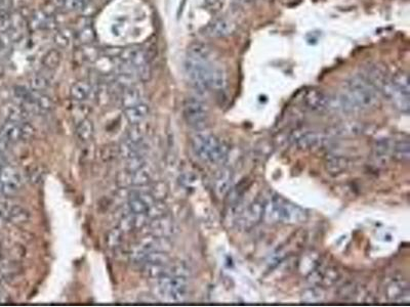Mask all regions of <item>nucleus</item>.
Returning <instances> with one entry per match:
<instances>
[{"mask_svg":"<svg viewBox=\"0 0 410 307\" xmlns=\"http://www.w3.org/2000/svg\"><path fill=\"white\" fill-rule=\"evenodd\" d=\"M195 156L207 164L220 163L227 157V147L219 138L210 133H197L191 139Z\"/></svg>","mask_w":410,"mask_h":307,"instance_id":"3","label":"nucleus"},{"mask_svg":"<svg viewBox=\"0 0 410 307\" xmlns=\"http://www.w3.org/2000/svg\"><path fill=\"white\" fill-rule=\"evenodd\" d=\"M266 218L270 222L295 223L305 218V212L280 196H273L265 206Z\"/></svg>","mask_w":410,"mask_h":307,"instance_id":"4","label":"nucleus"},{"mask_svg":"<svg viewBox=\"0 0 410 307\" xmlns=\"http://www.w3.org/2000/svg\"><path fill=\"white\" fill-rule=\"evenodd\" d=\"M53 41L59 48L65 49L72 43V33L69 29H63L58 31L53 36Z\"/></svg>","mask_w":410,"mask_h":307,"instance_id":"22","label":"nucleus"},{"mask_svg":"<svg viewBox=\"0 0 410 307\" xmlns=\"http://www.w3.org/2000/svg\"><path fill=\"white\" fill-rule=\"evenodd\" d=\"M236 29V24L226 16H220L204 28V35L210 38H223L230 36Z\"/></svg>","mask_w":410,"mask_h":307,"instance_id":"11","label":"nucleus"},{"mask_svg":"<svg viewBox=\"0 0 410 307\" xmlns=\"http://www.w3.org/2000/svg\"><path fill=\"white\" fill-rule=\"evenodd\" d=\"M82 57L89 62H95L100 58V50L91 44L84 45L82 49Z\"/></svg>","mask_w":410,"mask_h":307,"instance_id":"25","label":"nucleus"},{"mask_svg":"<svg viewBox=\"0 0 410 307\" xmlns=\"http://www.w3.org/2000/svg\"><path fill=\"white\" fill-rule=\"evenodd\" d=\"M184 66L190 82L200 93L221 90L225 87V72L213 64L212 57L200 58L188 53Z\"/></svg>","mask_w":410,"mask_h":307,"instance_id":"1","label":"nucleus"},{"mask_svg":"<svg viewBox=\"0 0 410 307\" xmlns=\"http://www.w3.org/2000/svg\"><path fill=\"white\" fill-rule=\"evenodd\" d=\"M142 100V96L140 90L133 87V86H129V87H125L121 101H122V104L124 105V107H128V106H132L135 104H138L141 102Z\"/></svg>","mask_w":410,"mask_h":307,"instance_id":"19","label":"nucleus"},{"mask_svg":"<svg viewBox=\"0 0 410 307\" xmlns=\"http://www.w3.org/2000/svg\"><path fill=\"white\" fill-rule=\"evenodd\" d=\"M340 102L348 112L368 111L375 109L380 102L378 90L364 77L355 76L347 81Z\"/></svg>","mask_w":410,"mask_h":307,"instance_id":"2","label":"nucleus"},{"mask_svg":"<svg viewBox=\"0 0 410 307\" xmlns=\"http://www.w3.org/2000/svg\"><path fill=\"white\" fill-rule=\"evenodd\" d=\"M30 26L34 30H50L55 27L54 16L45 10H37L31 15Z\"/></svg>","mask_w":410,"mask_h":307,"instance_id":"14","label":"nucleus"},{"mask_svg":"<svg viewBox=\"0 0 410 307\" xmlns=\"http://www.w3.org/2000/svg\"><path fill=\"white\" fill-rule=\"evenodd\" d=\"M54 4L58 8L64 11L78 10L77 0H54Z\"/></svg>","mask_w":410,"mask_h":307,"instance_id":"24","label":"nucleus"},{"mask_svg":"<svg viewBox=\"0 0 410 307\" xmlns=\"http://www.w3.org/2000/svg\"><path fill=\"white\" fill-rule=\"evenodd\" d=\"M95 132V128H94V124L92 122L88 119H84L82 120L76 128V134L78 136V138L82 141H87L89 140L92 135H94Z\"/></svg>","mask_w":410,"mask_h":307,"instance_id":"20","label":"nucleus"},{"mask_svg":"<svg viewBox=\"0 0 410 307\" xmlns=\"http://www.w3.org/2000/svg\"><path fill=\"white\" fill-rule=\"evenodd\" d=\"M149 113H150V107L143 102L124 109L125 118L132 125H139L142 123L148 117Z\"/></svg>","mask_w":410,"mask_h":307,"instance_id":"15","label":"nucleus"},{"mask_svg":"<svg viewBox=\"0 0 410 307\" xmlns=\"http://www.w3.org/2000/svg\"><path fill=\"white\" fill-rule=\"evenodd\" d=\"M223 3H225V0H204L205 8L213 13L219 11L222 8Z\"/></svg>","mask_w":410,"mask_h":307,"instance_id":"26","label":"nucleus"},{"mask_svg":"<svg viewBox=\"0 0 410 307\" xmlns=\"http://www.w3.org/2000/svg\"><path fill=\"white\" fill-rule=\"evenodd\" d=\"M155 201L156 199L151 193L134 192L128 197V207L132 213L146 216Z\"/></svg>","mask_w":410,"mask_h":307,"instance_id":"10","label":"nucleus"},{"mask_svg":"<svg viewBox=\"0 0 410 307\" xmlns=\"http://www.w3.org/2000/svg\"><path fill=\"white\" fill-rule=\"evenodd\" d=\"M157 290L164 300L180 302L188 296L189 283L183 274L170 268L169 273L158 279Z\"/></svg>","mask_w":410,"mask_h":307,"instance_id":"5","label":"nucleus"},{"mask_svg":"<svg viewBox=\"0 0 410 307\" xmlns=\"http://www.w3.org/2000/svg\"><path fill=\"white\" fill-rule=\"evenodd\" d=\"M184 117L193 129L202 130L207 126L208 107L202 101L190 98L185 102Z\"/></svg>","mask_w":410,"mask_h":307,"instance_id":"8","label":"nucleus"},{"mask_svg":"<svg viewBox=\"0 0 410 307\" xmlns=\"http://www.w3.org/2000/svg\"><path fill=\"white\" fill-rule=\"evenodd\" d=\"M29 84H30L31 89L35 90V92L42 93L43 90H45L49 87L50 83H49L48 79L46 77H44L43 75L35 74L30 78Z\"/></svg>","mask_w":410,"mask_h":307,"instance_id":"23","label":"nucleus"},{"mask_svg":"<svg viewBox=\"0 0 410 307\" xmlns=\"http://www.w3.org/2000/svg\"><path fill=\"white\" fill-rule=\"evenodd\" d=\"M10 43L11 40L6 33L2 32L0 34V55H2V53H5L7 51Z\"/></svg>","mask_w":410,"mask_h":307,"instance_id":"27","label":"nucleus"},{"mask_svg":"<svg viewBox=\"0 0 410 307\" xmlns=\"http://www.w3.org/2000/svg\"><path fill=\"white\" fill-rule=\"evenodd\" d=\"M127 173H128L126 177L127 185L142 187V186H147L148 184H150L152 182L151 171L146 167V165L135 171L127 172Z\"/></svg>","mask_w":410,"mask_h":307,"instance_id":"16","label":"nucleus"},{"mask_svg":"<svg viewBox=\"0 0 410 307\" xmlns=\"http://www.w3.org/2000/svg\"><path fill=\"white\" fill-rule=\"evenodd\" d=\"M77 39L83 45L91 44L94 42L96 40V32L92 26L85 25L84 27H81L77 33Z\"/></svg>","mask_w":410,"mask_h":307,"instance_id":"21","label":"nucleus"},{"mask_svg":"<svg viewBox=\"0 0 410 307\" xmlns=\"http://www.w3.org/2000/svg\"><path fill=\"white\" fill-rule=\"evenodd\" d=\"M239 1H241V2H243V3H249V2H252V1H254V0H239Z\"/></svg>","mask_w":410,"mask_h":307,"instance_id":"28","label":"nucleus"},{"mask_svg":"<svg viewBox=\"0 0 410 307\" xmlns=\"http://www.w3.org/2000/svg\"><path fill=\"white\" fill-rule=\"evenodd\" d=\"M34 128L28 123L7 120L0 128V134L5 142L16 143L30 139L34 134Z\"/></svg>","mask_w":410,"mask_h":307,"instance_id":"9","label":"nucleus"},{"mask_svg":"<svg viewBox=\"0 0 410 307\" xmlns=\"http://www.w3.org/2000/svg\"><path fill=\"white\" fill-rule=\"evenodd\" d=\"M303 102L306 107L311 111L322 112L326 110L330 104V98L322 90L311 89L305 94Z\"/></svg>","mask_w":410,"mask_h":307,"instance_id":"12","label":"nucleus"},{"mask_svg":"<svg viewBox=\"0 0 410 307\" xmlns=\"http://www.w3.org/2000/svg\"><path fill=\"white\" fill-rule=\"evenodd\" d=\"M62 62V53L57 48L49 49L42 58V65L48 70L57 69Z\"/></svg>","mask_w":410,"mask_h":307,"instance_id":"18","label":"nucleus"},{"mask_svg":"<svg viewBox=\"0 0 410 307\" xmlns=\"http://www.w3.org/2000/svg\"><path fill=\"white\" fill-rule=\"evenodd\" d=\"M409 80L408 75L403 72L397 73L390 80L388 87L383 93L393 104L402 112L407 113L409 111Z\"/></svg>","mask_w":410,"mask_h":307,"instance_id":"6","label":"nucleus"},{"mask_svg":"<svg viewBox=\"0 0 410 307\" xmlns=\"http://www.w3.org/2000/svg\"><path fill=\"white\" fill-rule=\"evenodd\" d=\"M92 86L86 81H77L70 88V97L77 102L88 100L92 95Z\"/></svg>","mask_w":410,"mask_h":307,"instance_id":"17","label":"nucleus"},{"mask_svg":"<svg viewBox=\"0 0 410 307\" xmlns=\"http://www.w3.org/2000/svg\"><path fill=\"white\" fill-rule=\"evenodd\" d=\"M119 60L132 66L136 75L143 81H148L151 78V67L145 50L138 47H129L119 53Z\"/></svg>","mask_w":410,"mask_h":307,"instance_id":"7","label":"nucleus"},{"mask_svg":"<svg viewBox=\"0 0 410 307\" xmlns=\"http://www.w3.org/2000/svg\"><path fill=\"white\" fill-rule=\"evenodd\" d=\"M150 231L156 238L169 239L175 232V224L166 215H163L152 220L150 223Z\"/></svg>","mask_w":410,"mask_h":307,"instance_id":"13","label":"nucleus"}]
</instances>
